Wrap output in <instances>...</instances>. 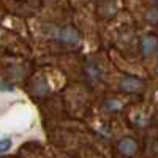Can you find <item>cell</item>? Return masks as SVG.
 Listing matches in <instances>:
<instances>
[{
    "mask_svg": "<svg viewBox=\"0 0 158 158\" xmlns=\"http://www.w3.org/2000/svg\"><path fill=\"white\" fill-rule=\"evenodd\" d=\"M56 38L63 44L76 46V44L81 43V33H79L74 27H71V25H65V27L59 29L56 32Z\"/></svg>",
    "mask_w": 158,
    "mask_h": 158,
    "instance_id": "1",
    "label": "cell"
},
{
    "mask_svg": "<svg viewBox=\"0 0 158 158\" xmlns=\"http://www.w3.org/2000/svg\"><path fill=\"white\" fill-rule=\"evenodd\" d=\"M144 89V81L133 76H125L120 81V90L125 92V94H136V92H141Z\"/></svg>",
    "mask_w": 158,
    "mask_h": 158,
    "instance_id": "2",
    "label": "cell"
},
{
    "mask_svg": "<svg viewBox=\"0 0 158 158\" xmlns=\"http://www.w3.org/2000/svg\"><path fill=\"white\" fill-rule=\"evenodd\" d=\"M141 48H142V52L144 56H153L156 49H158V40L156 36L153 35H144L142 40H141Z\"/></svg>",
    "mask_w": 158,
    "mask_h": 158,
    "instance_id": "3",
    "label": "cell"
},
{
    "mask_svg": "<svg viewBox=\"0 0 158 158\" xmlns=\"http://www.w3.org/2000/svg\"><path fill=\"white\" fill-rule=\"evenodd\" d=\"M117 149H118V152H120L122 155H125V156H133L136 153V150H138V144H136L135 139L125 138V139H122L120 142H118Z\"/></svg>",
    "mask_w": 158,
    "mask_h": 158,
    "instance_id": "4",
    "label": "cell"
},
{
    "mask_svg": "<svg viewBox=\"0 0 158 158\" xmlns=\"http://www.w3.org/2000/svg\"><path fill=\"white\" fill-rule=\"evenodd\" d=\"M11 147H13V139L11 138H2V141H0V152L6 153Z\"/></svg>",
    "mask_w": 158,
    "mask_h": 158,
    "instance_id": "5",
    "label": "cell"
},
{
    "mask_svg": "<svg viewBox=\"0 0 158 158\" xmlns=\"http://www.w3.org/2000/svg\"><path fill=\"white\" fill-rule=\"evenodd\" d=\"M106 108L109 111H118L120 109V103H118L117 100H109V101H106Z\"/></svg>",
    "mask_w": 158,
    "mask_h": 158,
    "instance_id": "6",
    "label": "cell"
},
{
    "mask_svg": "<svg viewBox=\"0 0 158 158\" xmlns=\"http://www.w3.org/2000/svg\"><path fill=\"white\" fill-rule=\"evenodd\" d=\"M147 18H149L150 21H153V22H158V8L150 10V11L147 13Z\"/></svg>",
    "mask_w": 158,
    "mask_h": 158,
    "instance_id": "7",
    "label": "cell"
},
{
    "mask_svg": "<svg viewBox=\"0 0 158 158\" xmlns=\"http://www.w3.org/2000/svg\"><path fill=\"white\" fill-rule=\"evenodd\" d=\"M155 2H158V0H155Z\"/></svg>",
    "mask_w": 158,
    "mask_h": 158,
    "instance_id": "8",
    "label": "cell"
}]
</instances>
